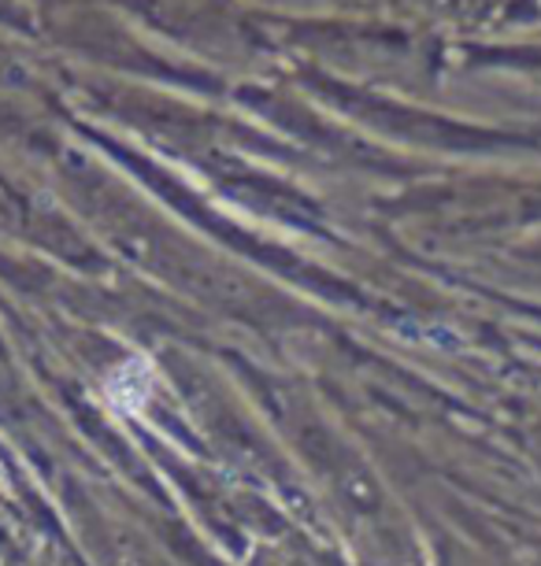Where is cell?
Returning a JSON list of instances; mask_svg holds the SVG:
<instances>
[{"instance_id": "1", "label": "cell", "mask_w": 541, "mask_h": 566, "mask_svg": "<svg viewBox=\"0 0 541 566\" xmlns=\"http://www.w3.org/2000/svg\"><path fill=\"white\" fill-rule=\"evenodd\" d=\"M148 392H153V367L145 359L119 363L104 381V397L119 415H142Z\"/></svg>"}]
</instances>
